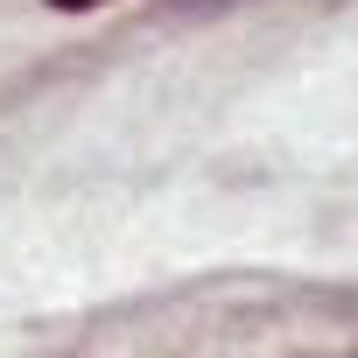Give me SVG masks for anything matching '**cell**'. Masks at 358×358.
<instances>
[{
    "instance_id": "obj_1",
    "label": "cell",
    "mask_w": 358,
    "mask_h": 358,
    "mask_svg": "<svg viewBox=\"0 0 358 358\" xmlns=\"http://www.w3.org/2000/svg\"><path fill=\"white\" fill-rule=\"evenodd\" d=\"M43 8H57V15H85V8H106V0H43Z\"/></svg>"
}]
</instances>
